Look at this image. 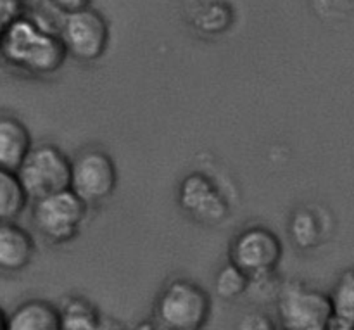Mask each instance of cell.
<instances>
[{
  "mask_svg": "<svg viewBox=\"0 0 354 330\" xmlns=\"http://www.w3.org/2000/svg\"><path fill=\"white\" fill-rule=\"evenodd\" d=\"M66 57L68 51L61 37L41 28L24 10L10 21L0 42V59L28 75H52Z\"/></svg>",
  "mask_w": 354,
  "mask_h": 330,
  "instance_id": "obj_1",
  "label": "cell"
},
{
  "mask_svg": "<svg viewBox=\"0 0 354 330\" xmlns=\"http://www.w3.org/2000/svg\"><path fill=\"white\" fill-rule=\"evenodd\" d=\"M277 304L282 327L289 330H327L334 315L330 296L299 280L280 286Z\"/></svg>",
  "mask_w": 354,
  "mask_h": 330,
  "instance_id": "obj_2",
  "label": "cell"
},
{
  "mask_svg": "<svg viewBox=\"0 0 354 330\" xmlns=\"http://www.w3.org/2000/svg\"><path fill=\"white\" fill-rule=\"evenodd\" d=\"M16 175L28 199L37 201L59 190L69 189L71 161L55 145L40 144L30 149L16 169Z\"/></svg>",
  "mask_w": 354,
  "mask_h": 330,
  "instance_id": "obj_3",
  "label": "cell"
},
{
  "mask_svg": "<svg viewBox=\"0 0 354 330\" xmlns=\"http://www.w3.org/2000/svg\"><path fill=\"white\" fill-rule=\"evenodd\" d=\"M211 313V297L196 282L175 279L166 286L158 301V318L173 330L204 327Z\"/></svg>",
  "mask_w": 354,
  "mask_h": 330,
  "instance_id": "obj_4",
  "label": "cell"
},
{
  "mask_svg": "<svg viewBox=\"0 0 354 330\" xmlns=\"http://www.w3.org/2000/svg\"><path fill=\"white\" fill-rule=\"evenodd\" d=\"M33 223L45 241L62 244L78 235L86 218V204L71 189L35 201Z\"/></svg>",
  "mask_w": 354,
  "mask_h": 330,
  "instance_id": "obj_5",
  "label": "cell"
},
{
  "mask_svg": "<svg viewBox=\"0 0 354 330\" xmlns=\"http://www.w3.org/2000/svg\"><path fill=\"white\" fill-rule=\"evenodd\" d=\"M283 248L277 234L266 227H249L235 237L230 248V263L254 280H266L275 273Z\"/></svg>",
  "mask_w": 354,
  "mask_h": 330,
  "instance_id": "obj_6",
  "label": "cell"
},
{
  "mask_svg": "<svg viewBox=\"0 0 354 330\" xmlns=\"http://www.w3.org/2000/svg\"><path fill=\"white\" fill-rule=\"evenodd\" d=\"M59 37L68 55L85 62L97 61L109 44V24L99 10L86 6L64 14Z\"/></svg>",
  "mask_w": 354,
  "mask_h": 330,
  "instance_id": "obj_7",
  "label": "cell"
},
{
  "mask_svg": "<svg viewBox=\"0 0 354 330\" xmlns=\"http://www.w3.org/2000/svg\"><path fill=\"white\" fill-rule=\"evenodd\" d=\"M118 183L113 158L104 151H85L71 163L69 189L88 206L107 199Z\"/></svg>",
  "mask_w": 354,
  "mask_h": 330,
  "instance_id": "obj_8",
  "label": "cell"
},
{
  "mask_svg": "<svg viewBox=\"0 0 354 330\" xmlns=\"http://www.w3.org/2000/svg\"><path fill=\"white\" fill-rule=\"evenodd\" d=\"M180 204L187 213L206 223H216L228 211L227 201L214 183L201 173L185 176L180 187Z\"/></svg>",
  "mask_w": 354,
  "mask_h": 330,
  "instance_id": "obj_9",
  "label": "cell"
},
{
  "mask_svg": "<svg viewBox=\"0 0 354 330\" xmlns=\"http://www.w3.org/2000/svg\"><path fill=\"white\" fill-rule=\"evenodd\" d=\"M35 239L16 220L0 221V272L17 273L33 259Z\"/></svg>",
  "mask_w": 354,
  "mask_h": 330,
  "instance_id": "obj_10",
  "label": "cell"
},
{
  "mask_svg": "<svg viewBox=\"0 0 354 330\" xmlns=\"http://www.w3.org/2000/svg\"><path fill=\"white\" fill-rule=\"evenodd\" d=\"M31 147V135L24 123L0 114V168L16 172Z\"/></svg>",
  "mask_w": 354,
  "mask_h": 330,
  "instance_id": "obj_11",
  "label": "cell"
},
{
  "mask_svg": "<svg viewBox=\"0 0 354 330\" xmlns=\"http://www.w3.org/2000/svg\"><path fill=\"white\" fill-rule=\"evenodd\" d=\"M7 330H61L59 310L48 301H26L7 317Z\"/></svg>",
  "mask_w": 354,
  "mask_h": 330,
  "instance_id": "obj_12",
  "label": "cell"
},
{
  "mask_svg": "<svg viewBox=\"0 0 354 330\" xmlns=\"http://www.w3.org/2000/svg\"><path fill=\"white\" fill-rule=\"evenodd\" d=\"M330 300L334 315L328 329L354 330V270L342 273Z\"/></svg>",
  "mask_w": 354,
  "mask_h": 330,
  "instance_id": "obj_13",
  "label": "cell"
},
{
  "mask_svg": "<svg viewBox=\"0 0 354 330\" xmlns=\"http://www.w3.org/2000/svg\"><path fill=\"white\" fill-rule=\"evenodd\" d=\"M28 204V196L16 172L0 168V221L17 220Z\"/></svg>",
  "mask_w": 354,
  "mask_h": 330,
  "instance_id": "obj_14",
  "label": "cell"
},
{
  "mask_svg": "<svg viewBox=\"0 0 354 330\" xmlns=\"http://www.w3.org/2000/svg\"><path fill=\"white\" fill-rule=\"evenodd\" d=\"M61 330H95L100 327V318L93 304L83 297L73 296L59 308Z\"/></svg>",
  "mask_w": 354,
  "mask_h": 330,
  "instance_id": "obj_15",
  "label": "cell"
},
{
  "mask_svg": "<svg viewBox=\"0 0 354 330\" xmlns=\"http://www.w3.org/2000/svg\"><path fill=\"white\" fill-rule=\"evenodd\" d=\"M249 284H251V279L234 263H228L218 272L214 286H216L220 297L235 300V297L242 296L249 289Z\"/></svg>",
  "mask_w": 354,
  "mask_h": 330,
  "instance_id": "obj_16",
  "label": "cell"
},
{
  "mask_svg": "<svg viewBox=\"0 0 354 330\" xmlns=\"http://www.w3.org/2000/svg\"><path fill=\"white\" fill-rule=\"evenodd\" d=\"M290 234H292L294 242L299 248H311V246L317 244L318 223L313 214L306 210L297 211L292 218Z\"/></svg>",
  "mask_w": 354,
  "mask_h": 330,
  "instance_id": "obj_17",
  "label": "cell"
},
{
  "mask_svg": "<svg viewBox=\"0 0 354 330\" xmlns=\"http://www.w3.org/2000/svg\"><path fill=\"white\" fill-rule=\"evenodd\" d=\"M23 9L24 7L16 0H0V42H2L3 31L9 26L10 21L16 19L23 12Z\"/></svg>",
  "mask_w": 354,
  "mask_h": 330,
  "instance_id": "obj_18",
  "label": "cell"
},
{
  "mask_svg": "<svg viewBox=\"0 0 354 330\" xmlns=\"http://www.w3.org/2000/svg\"><path fill=\"white\" fill-rule=\"evenodd\" d=\"M52 7H55L57 10H61L62 14L73 12V10L83 9V7L90 6L92 0H48Z\"/></svg>",
  "mask_w": 354,
  "mask_h": 330,
  "instance_id": "obj_19",
  "label": "cell"
},
{
  "mask_svg": "<svg viewBox=\"0 0 354 330\" xmlns=\"http://www.w3.org/2000/svg\"><path fill=\"white\" fill-rule=\"evenodd\" d=\"M0 330H7V315L0 310Z\"/></svg>",
  "mask_w": 354,
  "mask_h": 330,
  "instance_id": "obj_20",
  "label": "cell"
},
{
  "mask_svg": "<svg viewBox=\"0 0 354 330\" xmlns=\"http://www.w3.org/2000/svg\"><path fill=\"white\" fill-rule=\"evenodd\" d=\"M16 2H17V3H21V6L24 7V6H26L28 2H31V0H16Z\"/></svg>",
  "mask_w": 354,
  "mask_h": 330,
  "instance_id": "obj_21",
  "label": "cell"
}]
</instances>
